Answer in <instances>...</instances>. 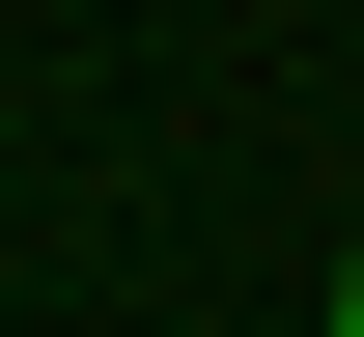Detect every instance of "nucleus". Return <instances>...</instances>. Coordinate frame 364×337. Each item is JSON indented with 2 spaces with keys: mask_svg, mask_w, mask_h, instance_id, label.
Here are the masks:
<instances>
[{
  "mask_svg": "<svg viewBox=\"0 0 364 337\" xmlns=\"http://www.w3.org/2000/svg\"><path fill=\"white\" fill-rule=\"evenodd\" d=\"M309 337H364V253H336V309H309Z\"/></svg>",
  "mask_w": 364,
  "mask_h": 337,
  "instance_id": "obj_1",
  "label": "nucleus"
}]
</instances>
